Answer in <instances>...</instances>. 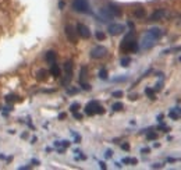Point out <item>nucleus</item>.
<instances>
[{
  "instance_id": "nucleus-1",
  "label": "nucleus",
  "mask_w": 181,
  "mask_h": 170,
  "mask_svg": "<svg viewBox=\"0 0 181 170\" xmlns=\"http://www.w3.org/2000/svg\"><path fill=\"white\" fill-rule=\"evenodd\" d=\"M85 113L88 116H93V114H103L105 109L96 102V100H91L87 106H85Z\"/></svg>"
},
{
  "instance_id": "nucleus-2",
  "label": "nucleus",
  "mask_w": 181,
  "mask_h": 170,
  "mask_svg": "<svg viewBox=\"0 0 181 170\" xmlns=\"http://www.w3.org/2000/svg\"><path fill=\"white\" fill-rule=\"evenodd\" d=\"M73 70H74V64L71 60L66 61L64 64V78L61 80V85H68L70 81L73 80Z\"/></svg>"
},
{
  "instance_id": "nucleus-3",
  "label": "nucleus",
  "mask_w": 181,
  "mask_h": 170,
  "mask_svg": "<svg viewBox=\"0 0 181 170\" xmlns=\"http://www.w3.org/2000/svg\"><path fill=\"white\" fill-rule=\"evenodd\" d=\"M73 8L77 13H89V2L88 0H73Z\"/></svg>"
},
{
  "instance_id": "nucleus-4",
  "label": "nucleus",
  "mask_w": 181,
  "mask_h": 170,
  "mask_svg": "<svg viewBox=\"0 0 181 170\" xmlns=\"http://www.w3.org/2000/svg\"><path fill=\"white\" fill-rule=\"evenodd\" d=\"M138 47V42L135 39H123L121 42V50L124 52H136Z\"/></svg>"
},
{
  "instance_id": "nucleus-5",
  "label": "nucleus",
  "mask_w": 181,
  "mask_h": 170,
  "mask_svg": "<svg viewBox=\"0 0 181 170\" xmlns=\"http://www.w3.org/2000/svg\"><path fill=\"white\" fill-rule=\"evenodd\" d=\"M107 55V49L105 46H95L91 50V57L92 59H102Z\"/></svg>"
},
{
  "instance_id": "nucleus-6",
  "label": "nucleus",
  "mask_w": 181,
  "mask_h": 170,
  "mask_svg": "<svg viewBox=\"0 0 181 170\" xmlns=\"http://www.w3.org/2000/svg\"><path fill=\"white\" fill-rule=\"evenodd\" d=\"M124 29H126V27L123 25V24H110L107 28L109 34L112 35V36H116V35H120L124 32Z\"/></svg>"
},
{
  "instance_id": "nucleus-7",
  "label": "nucleus",
  "mask_w": 181,
  "mask_h": 170,
  "mask_svg": "<svg viewBox=\"0 0 181 170\" xmlns=\"http://www.w3.org/2000/svg\"><path fill=\"white\" fill-rule=\"evenodd\" d=\"M64 32H66L67 39L70 41L71 43H77V31L73 28L71 25H66L64 27Z\"/></svg>"
},
{
  "instance_id": "nucleus-8",
  "label": "nucleus",
  "mask_w": 181,
  "mask_h": 170,
  "mask_svg": "<svg viewBox=\"0 0 181 170\" xmlns=\"http://www.w3.org/2000/svg\"><path fill=\"white\" fill-rule=\"evenodd\" d=\"M77 32H78L79 36L84 38V39L91 38V31H89V28H88L85 24H81V22H79L78 25H77Z\"/></svg>"
},
{
  "instance_id": "nucleus-9",
  "label": "nucleus",
  "mask_w": 181,
  "mask_h": 170,
  "mask_svg": "<svg viewBox=\"0 0 181 170\" xmlns=\"http://www.w3.org/2000/svg\"><path fill=\"white\" fill-rule=\"evenodd\" d=\"M155 42H156V39H153L150 35H145L144 36V39H142V43H141V47L142 49H149V47H152L153 45H155Z\"/></svg>"
},
{
  "instance_id": "nucleus-10",
  "label": "nucleus",
  "mask_w": 181,
  "mask_h": 170,
  "mask_svg": "<svg viewBox=\"0 0 181 170\" xmlns=\"http://www.w3.org/2000/svg\"><path fill=\"white\" fill-rule=\"evenodd\" d=\"M164 16H166V10L164 8H159V10H156L155 13L149 17V21H159V20H162Z\"/></svg>"
},
{
  "instance_id": "nucleus-11",
  "label": "nucleus",
  "mask_w": 181,
  "mask_h": 170,
  "mask_svg": "<svg viewBox=\"0 0 181 170\" xmlns=\"http://www.w3.org/2000/svg\"><path fill=\"white\" fill-rule=\"evenodd\" d=\"M107 10H109V13L112 14L113 17H120L121 14H123V11H121V8L118 7V6H116L113 4V3H110V4L107 6Z\"/></svg>"
},
{
  "instance_id": "nucleus-12",
  "label": "nucleus",
  "mask_w": 181,
  "mask_h": 170,
  "mask_svg": "<svg viewBox=\"0 0 181 170\" xmlns=\"http://www.w3.org/2000/svg\"><path fill=\"white\" fill-rule=\"evenodd\" d=\"M148 35H150V36L153 38V39H156L158 41L160 36L163 35V31L160 28H150L149 31H148Z\"/></svg>"
},
{
  "instance_id": "nucleus-13",
  "label": "nucleus",
  "mask_w": 181,
  "mask_h": 170,
  "mask_svg": "<svg viewBox=\"0 0 181 170\" xmlns=\"http://www.w3.org/2000/svg\"><path fill=\"white\" fill-rule=\"evenodd\" d=\"M50 74H52L53 77H60V74H61V70H60V67H59V64H56V61L54 63H52V66H50Z\"/></svg>"
},
{
  "instance_id": "nucleus-14",
  "label": "nucleus",
  "mask_w": 181,
  "mask_h": 170,
  "mask_svg": "<svg viewBox=\"0 0 181 170\" xmlns=\"http://www.w3.org/2000/svg\"><path fill=\"white\" fill-rule=\"evenodd\" d=\"M56 59H57V55H56V52H53V50H49V52L46 53V61L47 63H54Z\"/></svg>"
},
{
  "instance_id": "nucleus-15",
  "label": "nucleus",
  "mask_w": 181,
  "mask_h": 170,
  "mask_svg": "<svg viewBox=\"0 0 181 170\" xmlns=\"http://www.w3.org/2000/svg\"><path fill=\"white\" fill-rule=\"evenodd\" d=\"M100 14H102V21H110V20L113 18V16L109 13L107 8H102V10H100Z\"/></svg>"
},
{
  "instance_id": "nucleus-16",
  "label": "nucleus",
  "mask_w": 181,
  "mask_h": 170,
  "mask_svg": "<svg viewBox=\"0 0 181 170\" xmlns=\"http://www.w3.org/2000/svg\"><path fill=\"white\" fill-rule=\"evenodd\" d=\"M134 16L136 17V18H144V17L146 16V11H145V8L138 7V8H135V11H134Z\"/></svg>"
},
{
  "instance_id": "nucleus-17",
  "label": "nucleus",
  "mask_w": 181,
  "mask_h": 170,
  "mask_svg": "<svg viewBox=\"0 0 181 170\" xmlns=\"http://www.w3.org/2000/svg\"><path fill=\"white\" fill-rule=\"evenodd\" d=\"M145 94L148 95V98H149V99H156V96H155V89H152V88H146L145 89Z\"/></svg>"
},
{
  "instance_id": "nucleus-18",
  "label": "nucleus",
  "mask_w": 181,
  "mask_h": 170,
  "mask_svg": "<svg viewBox=\"0 0 181 170\" xmlns=\"http://www.w3.org/2000/svg\"><path fill=\"white\" fill-rule=\"evenodd\" d=\"M130 63H131V59H130L128 56H127V57H123V59L120 60V64L123 66V67H128Z\"/></svg>"
},
{
  "instance_id": "nucleus-19",
  "label": "nucleus",
  "mask_w": 181,
  "mask_h": 170,
  "mask_svg": "<svg viewBox=\"0 0 181 170\" xmlns=\"http://www.w3.org/2000/svg\"><path fill=\"white\" fill-rule=\"evenodd\" d=\"M146 138L149 139V141H155V139L158 138V134L153 133V131H149V133L146 134Z\"/></svg>"
},
{
  "instance_id": "nucleus-20",
  "label": "nucleus",
  "mask_w": 181,
  "mask_h": 170,
  "mask_svg": "<svg viewBox=\"0 0 181 170\" xmlns=\"http://www.w3.org/2000/svg\"><path fill=\"white\" fill-rule=\"evenodd\" d=\"M112 107H113L114 112H120V110H123V107H124V106H123V103H121V102H116Z\"/></svg>"
},
{
  "instance_id": "nucleus-21",
  "label": "nucleus",
  "mask_w": 181,
  "mask_h": 170,
  "mask_svg": "<svg viewBox=\"0 0 181 170\" xmlns=\"http://www.w3.org/2000/svg\"><path fill=\"white\" fill-rule=\"evenodd\" d=\"M169 116H170V117L173 119V120H178V119L181 117V116H180V114H178V113H177V112H176V110H174V109L171 110L170 113H169Z\"/></svg>"
},
{
  "instance_id": "nucleus-22",
  "label": "nucleus",
  "mask_w": 181,
  "mask_h": 170,
  "mask_svg": "<svg viewBox=\"0 0 181 170\" xmlns=\"http://www.w3.org/2000/svg\"><path fill=\"white\" fill-rule=\"evenodd\" d=\"M95 36H96V39H98V41H105V39H106V35L103 34L102 31H98L96 34H95Z\"/></svg>"
},
{
  "instance_id": "nucleus-23",
  "label": "nucleus",
  "mask_w": 181,
  "mask_h": 170,
  "mask_svg": "<svg viewBox=\"0 0 181 170\" xmlns=\"http://www.w3.org/2000/svg\"><path fill=\"white\" fill-rule=\"evenodd\" d=\"M99 77L102 80H107V70H106V68H102V70L99 71Z\"/></svg>"
},
{
  "instance_id": "nucleus-24",
  "label": "nucleus",
  "mask_w": 181,
  "mask_h": 170,
  "mask_svg": "<svg viewBox=\"0 0 181 170\" xmlns=\"http://www.w3.org/2000/svg\"><path fill=\"white\" fill-rule=\"evenodd\" d=\"M46 71L45 70H39V71H38V78H39V80H45L46 78Z\"/></svg>"
},
{
  "instance_id": "nucleus-25",
  "label": "nucleus",
  "mask_w": 181,
  "mask_h": 170,
  "mask_svg": "<svg viewBox=\"0 0 181 170\" xmlns=\"http://www.w3.org/2000/svg\"><path fill=\"white\" fill-rule=\"evenodd\" d=\"M78 109H79V103H77V102L73 103V105L70 106V110H71L73 113H74V112H78Z\"/></svg>"
},
{
  "instance_id": "nucleus-26",
  "label": "nucleus",
  "mask_w": 181,
  "mask_h": 170,
  "mask_svg": "<svg viewBox=\"0 0 181 170\" xmlns=\"http://www.w3.org/2000/svg\"><path fill=\"white\" fill-rule=\"evenodd\" d=\"M14 100H17V96H14V95H7V96H6V102L11 103V102H14Z\"/></svg>"
},
{
  "instance_id": "nucleus-27",
  "label": "nucleus",
  "mask_w": 181,
  "mask_h": 170,
  "mask_svg": "<svg viewBox=\"0 0 181 170\" xmlns=\"http://www.w3.org/2000/svg\"><path fill=\"white\" fill-rule=\"evenodd\" d=\"M123 96V92L121 91H114L113 92V98H121Z\"/></svg>"
},
{
  "instance_id": "nucleus-28",
  "label": "nucleus",
  "mask_w": 181,
  "mask_h": 170,
  "mask_svg": "<svg viewBox=\"0 0 181 170\" xmlns=\"http://www.w3.org/2000/svg\"><path fill=\"white\" fill-rule=\"evenodd\" d=\"M81 86L85 89V91H91V85H89V84H85V82H81Z\"/></svg>"
},
{
  "instance_id": "nucleus-29",
  "label": "nucleus",
  "mask_w": 181,
  "mask_h": 170,
  "mask_svg": "<svg viewBox=\"0 0 181 170\" xmlns=\"http://www.w3.org/2000/svg\"><path fill=\"white\" fill-rule=\"evenodd\" d=\"M67 92H68V94H77V92H78V89H77V88H68Z\"/></svg>"
},
{
  "instance_id": "nucleus-30",
  "label": "nucleus",
  "mask_w": 181,
  "mask_h": 170,
  "mask_svg": "<svg viewBox=\"0 0 181 170\" xmlns=\"http://www.w3.org/2000/svg\"><path fill=\"white\" fill-rule=\"evenodd\" d=\"M162 85H163L162 81L158 82V84H156V86H155V91H160V89H162Z\"/></svg>"
},
{
  "instance_id": "nucleus-31",
  "label": "nucleus",
  "mask_w": 181,
  "mask_h": 170,
  "mask_svg": "<svg viewBox=\"0 0 181 170\" xmlns=\"http://www.w3.org/2000/svg\"><path fill=\"white\" fill-rule=\"evenodd\" d=\"M73 114H74V117H75V119H78V120H81V119H82V114H79L78 112H74Z\"/></svg>"
},
{
  "instance_id": "nucleus-32",
  "label": "nucleus",
  "mask_w": 181,
  "mask_h": 170,
  "mask_svg": "<svg viewBox=\"0 0 181 170\" xmlns=\"http://www.w3.org/2000/svg\"><path fill=\"white\" fill-rule=\"evenodd\" d=\"M121 148H123L124 151H130V145L128 144H123V145H121Z\"/></svg>"
},
{
  "instance_id": "nucleus-33",
  "label": "nucleus",
  "mask_w": 181,
  "mask_h": 170,
  "mask_svg": "<svg viewBox=\"0 0 181 170\" xmlns=\"http://www.w3.org/2000/svg\"><path fill=\"white\" fill-rule=\"evenodd\" d=\"M123 163H131V158H124Z\"/></svg>"
},
{
  "instance_id": "nucleus-34",
  "label": "nucleus",
  "mask_w": 181,
  "mask_h": 170,
  "mask_svg": "<svg viewBox=\"0 0 181 170\" xmlns=\"http://www.w3.org/2000/svg\"><path fill=\"white\" fill-rule=\"evenodd\" d=\"M112 155H113V152H112L110 149H109V151L106 152V158H112Z\"/></svg>"
},
{
  "instance_id": "nucleus-35",
  "label": "nucleus",
  "mask_w": 181,
  "mask_h": 170,
  "mask_svg": "<svg viewBox=\"0 0 181 170\" xmlns=\"http://www.w3.org/2000/svg\"><path fill=\"white\" fill-rule=\"evenodd\" d=\"M61 145H63L64 148H67L68 145H70V142H68V141H63V142H61Z\"/></svg>"
},
{
  "instance_id": "nucleus-36",
  "label": "nucleus",
  "mask_w": 181,
  "mask_h": 170,
  "mask_svg": "<svg viewBox=\"0 0 181 170\" xmlns=\"http://www.w3.org/2000/svg\"><path fill=\"white\" fill-rule=\"evenodd\" d=\"M59 119H60V120L66 119V113H60V114H59Z\"/></svg>"
},
{
  "instance_id": "nucleus-37",
  "label": "nucleus",
  "mask_w": 181,
  "mask_h": 170,
  "mask_svg": "<svg viewBox=\"0 0 181 170\" xmlns=\"http://www.w3.org/2000/svg\"><path fill=\"white\" fill-rule=\"evenodd\" d=\"M178 159H176V158H167V162H177Z\"/></svg>"
},
{
  "instance_id": "nucleus-38",
  "label": "nucleus",
  "mask_w": 181,
  "mask_h": 170,
  "mask_svg": "<svg viewBox=\"0 0 181 170\" xmlns=\"http://www.w3.org/2000/svg\"><path fill=\"white\" fill-rule=\"evenodd\" d=\"M149 151H150L149 148H144V149H142L141 152H142V153H148V152H149Z\"/></svg>"
},
{
  "instance_id": "nucleus-39",
  "label": "nucleus",
  "mask_w": 181,
  "mask_h": 170,
  "mask_svg": "<svg viewBox=\"0 0 181 170\" xmlns=\"http://www.w3.org/2000/svg\"><path fill=\"white\" fill-rule=\"evenodd\" d=\"M162 166H163V165H160V163H156V165H153L152 167H153V169H155V167H156V169H159V167H162Z\"/></svg>"
},
{
  "instance_id": "nucleus-40",
  "label": "nucleus",
  "mask_w": 181,
  "mask_h": 170,
  "mask_svg": "<svg viewBox=\"0 0 181 170\" xmlns=\"http://www.w3.org/2000/svg\"><path fill=\"white\" fill-rule=\"evenodd\" d=\"M136 163H138V160H136L135 158H132V159H131V165H136Z\"/></svg>"
},
{
  "instance_id": "nucleus-41",
  "label": "nucleus",
  "mask_w": 181,
  "mask_h": 170,
  "mask_svg": "<svg viewBox=\"0 0 181 170\" xmlns=\"http://www.w3.org/2000/svg\"><path fill=\"white\" fill-rule=\"evenodd\" d=\"M174 110H176V112H177V113H178V114L181 116V107H176Z\"/></svg>"
},
{
  "instance_id": "nucleus-42",
  "label": "nucleus",
  "mask_w": 181,
  "mask_h": 170,
  "mask_svg": "<svg viewBox=\"0 0 181 170\" xmlns=\"http://www.w3.org/2000/svg\"><path fill=\"white\" fill-rule=\"evenodd\" d=\"M59 7L63 8V7H64V2H60V3H59Z\"/></svg>"
},
{
  "instance_id": "nucleus-43",
  "label": "nucleus",
  "mask_w": 181,
  "mask_h": 170,
  "mask_svg": "<svg viewBox=\"0 0 181 170\" xmlns=\"http://www.w3.org/2000/svg\"><path fill=\"white\" fill-rule=\"evenodd\" d=\"M99 165H100V167H102V169H106V165H105V163H103V162H100Z\"/></svg>"
},
{
  "instance_id": "nucleus-44",
  "label": "nucleus",
  "mask_w": 181,
  "mask_h": 170,
  "mask_svg": "<svg viewBox=\"0 0 181 170\" xmlns=\"http://www.w3.org/2000/svg\"><path fill=\"white\" fill-rule=\"evenodd\" d=\"M180 61H181V56H180Z\"/></svg>"
}]
</instances>
